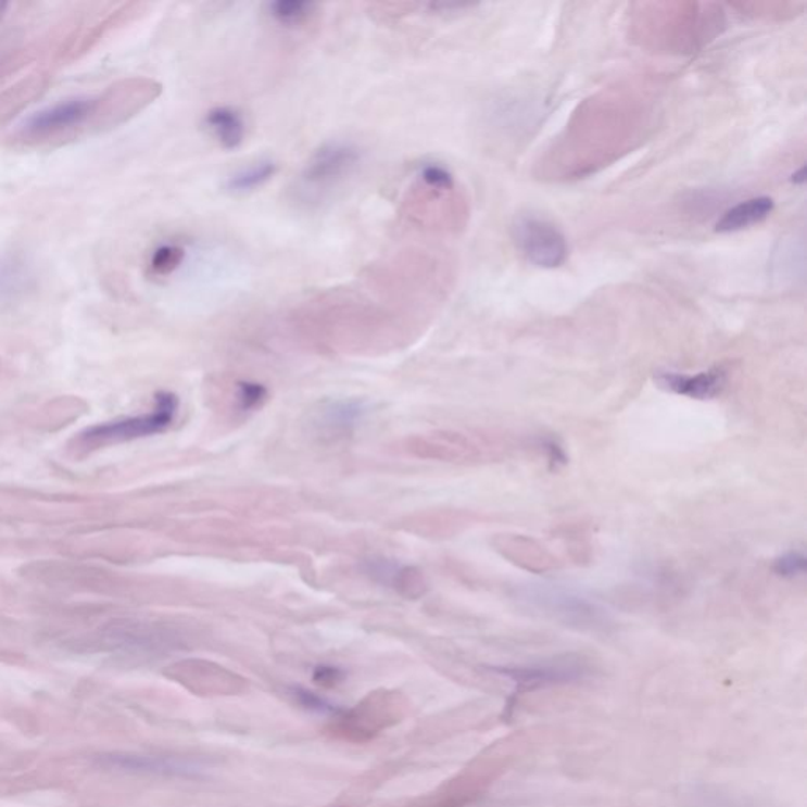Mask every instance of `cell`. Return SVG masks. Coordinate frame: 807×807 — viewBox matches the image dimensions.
I'll return each mask as SVG.
<instances>
[{
  "mask_svg": "<svg viewBox=\"0 0 807 807\" xmlns=\"http://www.w3.org/2000/svg\"><path fill=\"white\" fill-rule=\"evenodd\" d=\"M299 320L317 342L341 351L387 348L407 337L411 328V319L396 307L371 302L354 291L320 295Z\"/></svg>",
  "mask_w": 807,
  "mask_h": 807,
  "instance_id": "cell-1",
  "label": "cell"
},
{
  "mask_svg": "<svg viewBox=\"0 0 807 807\" xmlns=\"http://www.w3.org/2000/svg\"><path fill=\"white\" fill-rule=\"evenodd\" d=\"M363 162V152L354 141L333 139L324 142L307 156L291 188L292 201L303 207H320L340 191Z\"/></svg>",
  "mask_w": 807,
  "mask_h": 807,
  "instance_id": "cell-2",
  "label": "cell"
},
{
  "mask_svg": "<svg viewBox=\"0 0 807 807\" xmlns=\"http://www.w3.org/2000/svg\"><path fill=\"white\" fill-rule=\"evenodd\" d=\"M456 178L440 163H425L418 167L414 180L405 190L401 213L411 225L421 229H442L457 225L459 199Z\"/></svg>",
  "mask_w": 807,
  "mask_h": 807,
  "instance_id": "cell-3",
  "label": "cell"
},
{
  "mask_svg": "<svg viewBox=\"0 0 807 807\" xmlns=\"http://www.w3.org/2000/svg\"><path fill=\"white\" fill-rule=\"evenodd\" d=\"M177 411L176 394L162 391L156 394L155 407L149 414L98 423L83 431L76 443L81 449L96 450L100 446L113 445V443L131 442V440L160 434L176 420Z\"/></svg>",
  "mask_w": 807,
  "mask_h": 807,
  "instance_id": "cell-4",
  "label": "cell"
},
{
  "mask_svg": "<svg viewBox=\"0 0 807 807\" xmlns=\"http://www.w3.org/2000/svg\"><path fill=\"white\" fill-rule=\"evenodd\" d=\"M517 250L540 268H558L568 257V243L562 230L537 215L517 216L512 227Z\"/></svg>",
  "mask_w": 807,
  "mask_h": 807,
  "instance_id": "cell-5",
  "label": "cell"
},
{
  "mask_svg": "<svg viewBox=\"0 0 807 807\" xmlns=\"http://www.w3.org/2000/svg\"><path fill=\"white\" fill-rule=\"evenodd\" d=\"M368 411V403L360 398L319 401L307 412V432L324 443L340 442L354 434Z\"/></svg>",
  "mask_w": 807,
  "mask_h": 807,
  "instance_id": "cell-6",
  "label": "cell"
},
{
  "mask_svg": "<svg viewBox=\"0 0 807 807\" xmlns=\"http://www.w3.org/2000/svg\"><path fill=\"white\" fill-rule=\"evenodd\" d=\"M494 672L512 680L517 693H529L583 680L590 673V666L578 656H558L526 666L495 667Z\"/></svg>",
  "mask_w": 807,
  "mask_h": 807,
  "instance_id": "cell-7",
  "label": "cell"
},
{
  "mask_svg": "<svg viewBox=\"0 0 807 807\" xmlns=\"http://www.w3.org/2000/svg\"><path fill=\"white\" fill-rule=\"evenodd\" d=\"M100 103V98L93 96L65 98L27 115L21 122V131L45 138L81 127L97 113Z\"/></svg>",
  "mask_w": 807,
  "mask_h": 807,
  "instance_id": "cell-8",
  "label": "cell"
},
{
  "mask_svg": "<svg viewBox=\"0 0 807 807\" xmlns=\"http://www.w3.org/2000/svg\"><path fill=\"white\" fill-rule=\"evenodd\" d=\"M98 767L127 774L162 776V778H201L204 768L198 761L150 754L111 753L97 759Z\"/></svg>",
  "mask_w": 807,
  "mask_h": 807,
  "instance_id": "cell-9",
  "label": "cell"
},
{
  "mask_svg": "<svg viewBox=\"0 0 807 807\" xmlns=\"http://www.w3.org/2000/svg\"><path fill=\"white\" fill-rule=\"evenodd\" d=\"M529 597V601H532L540 609H543V613L551 614L552 617L564 621L569 627H578L582 628V630L583 628L596 630V628L606 625V617H604L603 610L597 609L593 604L587 603L582 597L550 589L534 590V592L530 593Z\"/></svg>",
  "mask_w": 807,
  "mask_h": 807,
  "instance_id": "cell-10",
  "label": "cell"
},
{
  "mask_svg": "<svg viewBox=\"0 0 807 807\" xmlns=\"http://www.w3.org/2000/svg\"><path fill=\"white\" fill-rule=\"evenodd\" d=\"M480 446L464 434L440 432V434L423 436L412 440L411 452L429 459L471 461L480 457Z\"/></svg>",
  "mask_w": 807,
  "mask_h": 807,
  "instance_id": "cell-11",
  "label": "cell"
},
{
  "mask_svg": "<svg viewBox=\"0 0 807 807\" xmlns=\"http://www.w3.org/2000/svg\"><path fill=\"white\" fill-rule=\"evenodd\" d=\"M656 383L670 393L681 394L691 400H713L721 394L727 383L724 369L715 368L710 371L688 376V374L664 371L655 377Z\"/></svg>",
  "mask_w": 807,
  "mask_h": 807,
  "instance_id": "cell-12",
  "label": "cell"
},
{
  "mask_svg": "<svg viewBox=\"0 0 807 807\" xmlns=\"http://www.w3.org/2000/svg\"><path fill=\"white\" fill-rule=\"evenodd\" d=\"M202 125L222 149L236 150L247 139V121L237 108L215 106L204 115Z\"/></svg>",
  "mask_w": 807,
  "mask_h": 807,
  "instance_id": "cell-13",
  "label": "cell"
},
{
  "mask_svg": "<svg viewBox=\"0 0 807 807\" xmlns=\"http://www.w3.org/2000/svg\"><path fill=\"white\" fill-rule=\"evenodd\" d=\"M34 285V267L23 254L0 253V302L26 295Z\"/></svg>",
  "mask_w": 807,
  "mask_h": 807,
  "instance_id": "cell-14",
  "label": "cell"
},
{
  "mask_svg": "<svg viewBox=\"0 0 807 807\" xmlns=\"http://www.w3.org/2000/svg\"><path fill=\"white\" fill-rule=\"evenodd\" d=\"M773 209V199L767 198V196L747 199V201L736 204L735 207L729 209L722 215V218L716 223V232H740V230L760 225L771 215Z\"/></svg>",
  "mask_w": 807,
  "mask_h": 807,
  "instance_id": "cell-15",
  "label": "cell"
},
{
  "mask_svg": "<svg viewBox=\"0 0 807 807\" xmlns=\"http://www.w3.org/2000/svg\"><path fill=\"white\" fill-rule=\"evenodd\" d=\"M279 164L272 159H261L240 167L225 181V191L230 196H247L264 188L278 174Z\"/></svg>",
  "mask_w": 807,
  "mask_h": 807,
  "instance_id": "cell-16",
  "label": "cell"
},
{
  "mask_svg": "<svg viewBox=\"0 0 807 807\" xmlns=\"http://www.w3.org/2000/svg\"><path fill=\"white\" fill-rule=\"evenodd\" d=\"M320 5L311 0H275L265 5L267 16L285 29H300L319 15Z\"/></svg>",
  "mask_w": 807,
  "mask_h": 807,
  "instance_id": "cell-17",
  "label": "cell"
},
{
  "mask_svg": "<svg viewBox=\"0 0 807 807\" xmlns=\"http://www.w3.org/2000/svg\"><path fill=\"white\" fill-rule=\"evenodd\" d=\"M185 259H187L185 244L176 240L159 243L147 259V274L156 279L169 278L180 270Z\"/></svg>",
  "mask_w": 807,
  "mask_h": 807,
  "instance_id": "cell-18",
  "label": "cell"
},
{
  "mask_svg": "<svg viewBox=\"0 0 807 807\" xmlns=\"http://www.w3.org/2000/svg\"><path fill=\"white\" fill-rule=\"evenodd\" d=\"M388 587H393L398 593L408 600L420 597L426 592L425 578L417 568H412V566L398 565Z\"/></svg>",
  "mask_w": 807,
  "mask_h": 807,
  "instance_id": "cell-19",
  "label": "cell"
},
{
  "mask_svg": "<svg viewBox=\"0 0 807 807\" xmlns=\"http://www.w3.org/2000/svg\"><path fill=\"white\" fill-rule=\"evenodd\" d=\"M421 10V3L414 2H386L371 3L369 13L377 23H396Z\"/></svg>",
  "mask_w": 807,
  "mask_h": 807,
  "instance_id": "cell-20",
  "label": "cell"
},
{
  "mask_svg": "<svg viewBox=\"0 0 807 807\" xmlns=\"http://www.w3.org/2000/svg\"><path fill=\"white\" fill-rule=\"evenodd\" d=\"M237 404L242 412L256 411L267 401L268 390L262 383L250 382V380H240L237 382Z\"/></svg>",
  "mask_w": 807,
  "mask_h": 807,
  "instance_id": "cell-21",
  "label": "cell"
},
{
  "mask_svg": "<svg viewBox=\"0 0 807 807\" xmlns=\"http://www.w3.org/2000/svg\"><path fill=\"white\" fill-rule=\"evenodd\" d=\"M291 695L306 710L323 713V715H342L341 708H338L337 705L330 704L327 698L311 693L305 688H292Z\"/></svg>",
  "mask_w": 807,
  "mask_h": 807,
  "instance_id": "cell-22",
  "label": "cell"
},
{
  "mask_svg": "<svg viewBox=\"0 0 807 807\" xmlns=\"http://www.w3.org/2000/svg\"><path fill=\"white\" fill-rule=\"evenodd\" d=\"M806 564L805 555L799 554V552H789V554L782 555L774 562L773 569L776 575L781 576V578L793 579L805 575Z\"/></svg>",
  "mask_w": 807,
  "mask_h": 807,
  "instance_id": "cell-23",
  "label": "cell"
},
{
  "mask_svg": "<svg viewBox=\"0 0 807 807\" xmlns=\"http://www.w3.org/2000/svg\"><path fill=\"white\" fill-rule=\"evenodd\" d=\"M316 683L323 684V686H335V684L341 683L344 679V672L338 667L333 666H319L314 670L313 676Z\"/></svg>",
  "mask_w": 807,
  "mask_h": 807,
  "instance_id": "cell-24",
  "label": "cell"
},
{
  "mask_svg": "<svg viewBox=\"0 0 807 807\" xmlns=\"http://www.w3.org/2000/svg\"><path fill=\"white\" fill-rule=\"evenodd\" d=\"M541 446H543L544 452L547 453V457H550V463L552 464V466L557 467L560 466V464L566 463L564 449H562V446L558 445V443L555 442L554 439L543 440V442H541Z\"/></svg>",
  "mask_w": 807,
  "mask_h": 807,
  "instance_id": "cell-25",
  "label": "cell"
},
{
  "mask_svg": "<svg viewBox=\"0 0 807 807\" xmlns=\"http://www.w3.org/2000/svg\"><path fill=\"white\" fill-rule=\"evenodd\" d=\"M805 180H806V178H805V167H802V169H799L798 173L793 174V181H795V184L803 185V184H805Z\"/></svg>",
  "mask_w": 807,
  "mask_h": 807,
  "instance_id": "cell-26",
  "label": "cell"
},
{
  "mask_svg": "<svg viewBox=\"0 0 807 807\" xmlns=\"http://www.w3.org/2000/svg\"><path fill=\"white\" fill-rule=\"evenodd\" d=\"M10 3L9 2H0V23H2L3 20H5L7 13H9Z\"/></svg>",
  "mask_w": 807,
  "mask_h": 807,
  "instance_id": "cell-27",
  "label": "cell"
}]
</instances>
